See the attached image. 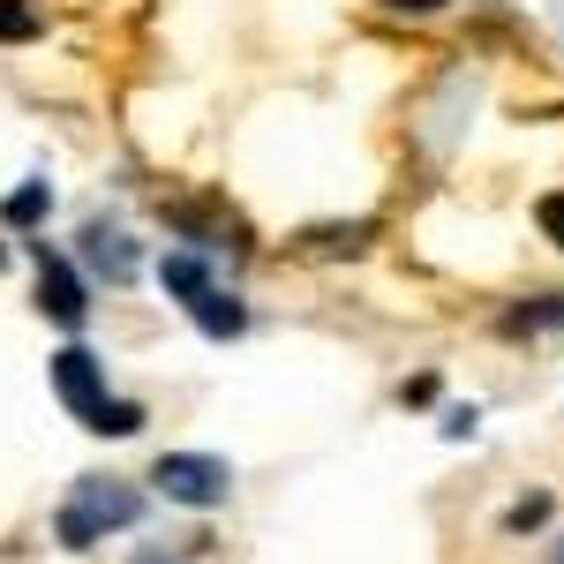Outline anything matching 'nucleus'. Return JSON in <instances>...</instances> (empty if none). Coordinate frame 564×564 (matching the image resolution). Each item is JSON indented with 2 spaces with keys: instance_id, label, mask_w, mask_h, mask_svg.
<instances>
[{
  "instance_id": "1",
  "label": "nucleus",
  "mask_w": 564,
  "mask_h": 564,
  "mask_svg": "<svg viewBox=\"0 0 564 564\" xmlns=\"http://www.w3.org/2000/svg\"><path fill=\"white\" fill-rule=\"evenodd\" d=\"M135 520H143V489H129V481H113V475H84L68 489L53 534H61V550H90V542H106V534H121Z\"/></svg>"
},
{
  "instance_id": "2",
  "label": "nucleus",
  "mask_w": 564,
  "mask_h": 564,
  "mask_svg": "<svg viewBox=\"0 0 564 564\" xmlns=\"http://www.w3.org/2000/svg\"><path fill=\"white\" fill-rule=\"evenodd\" d=\"M151 481H159L166 505H188V512H218L234 497V467L218 452H159Z\"/></svg>"
},
{
  "instance_id": "3",
  "label": "nucleus",
  "mask_w": 564,
  "mask_h": 564,
  "mask_svg": "<svg viewBox=\"0 0 564 564\" xmlns=\"http://www.w3.org/2000/svg\"><path fill=\"white\" fill-rule=\"evenodd\" d=\"M45 377H53V391H61V406H68V414H76L84 430L98 422V406L113 399V391H106V361H98L90 347H61L53 361H45Z\"/></svg>"
},
{
  "instance_id": "4",
  "label": "nucleus",
  "mask_w": 564,
  "mask_h": 564,
  "mask_svg": "<svg viewBox=\"0 0 564 564\" xmlns=\"http://www.w3.org/2000/svg\"><path fill=\"white\" fill-rule=\"evenodd\" d=\"M31 257H39V308L61 324V332H84V316H90V279H84L68 257H61V249H45V241L31 249Z\"/></svg>"
},
{
  "instance_id": "5",
  "label": "nucleus",
  "mask_w": 564,
  "mask_h": 564,
  "mask_svg": "<svg viewBox=\"0 0 564 564\" xmlns=\"http://www.w3.org/2000/svg\"><path fill=\"white\" fill-rule=\"evenodd\" d=\"M84 263L106 279V286H129V279H135V241L121 234V226L90 218V226H84Z\"/></svg>"
},
{
  "instance_id": "6",
  "label": "nucleus",
  "mask_w": 564,
  "mask_h": 564,
  "mask_svg": "<svg viewBox=\"0 0 564 564\" xmlns=\"http://www.w3.org/2000/svg\"><path fill=\"white\" fill-rule=\"evenodd\" d=\"M159 286H166L181 308H196V302H204V294L218 286V279H212V263H204V257H188V249H166V257H159Z\"/></svg>"
},
{
  "instance_id": "7",
  "label": "nucleus",
  "mask_w": 564,
  "mask_h": 564,
  "mask_svg": "<svg viewBox=\"0 0 564 564\" xmlns=\"http://www.w3.org/2000/svg\"><path fill=\"white\" fill-rule=\"evenodd\" d=\"M188 316H196L204 339H241V332H249V308H241V294H226V286H212Z\"/></svg>"
},
{
  "instance_id": "8",
  "label": "nucleus",
  "mask_w": 564,
  "mask_h": 564,
  "mask_svg": "<svg viewBox=\"0 0 564 564\" xmlns=\"http://www.w3.org/2000/svg\"><path fill=\"white\" fill-rule=\"evenodd\" d=\"M45 212H53V188H45V181H23V188L0 204V226H39Z\"/></svg>"
},
{
  "instance_id": "9",
  "label": "nucleus",
  "mask_w": 564,
  "mask_h": 564,
  "mask_svg": "<svg viewBox=\"0 0 564 564\" xmlns=\"http://www.w3.org/2000/svg\"><path fill=\"white\" fill-rule=\"evenodd\" d=\"M135 430H143V406L135 399H106L98 422H90V436H135Z\"/></svg>"
},
{
  "instance_id": "10",
  "label": "nucleus",
  "mask_w": 564,
  "mask_h": 564,
  "mask_svg": "<svg viewBox=\"0 0 564 564\" xmlns=\"http://www.w3.org/2000/svg\"><path fill=\"white\" fill-rule=\"evenodd\" d=\"M39 39V8L31 0H0V45H31Z\"/></svg>"
},
{
  "instance_id": "11",
  "label": "nucleus",
  "mask_w": 564,
  "mask_h": 564,
  "mask_svg": "<svg viewBox=\"0 0 564 564\" xmlns=\"http://www.w3.org/2000/svg\"><path fill=\"white\" fill-rule=\"evenodd\" d=\"M542 226L557 234V249H564V196H542Z\"/></svg>"
},
{
  "instance_id": "12",
  "label": "nucleus",
  "mask_w": 564,
  "mask_h": 564,
  "mask_svg": "<svg viewBox=\"0 0 564 564\" xmlns=\"http://www.w3.org/2000/svg\"><path fill=\"white\" fill-rule=\"evenodd\" d=\"M399 15H430V8H444V0H391Z\"/></svg>"
},
{
  "instance_id": "13",
  "label": "nucleus",
  "mask_w": 564,
  "mask_h": 564,
  "mask_svg": "<svg viewBox=\"0 0 564 564\" xmlns=\"http://www.w3.org/2000/svg\"><path fill=\"white\" fill-rule=\"evenodd\" d=\"M135 564H174V557H166V550H143V557H135Z\"/></svg>"
},
{
  "instance_id": "14",
  "label": "nucleus",
  "mask_w": 564,
  "mask_h": 564,
  "mask_svg": "<svg viewBox=\"0 0 564 564\" xmlns=\"http://www.w3.org/2000/svg\"><path fill=\"white\" fill-rule=\"evenodd\" d=\"M550 564H564V542H557V557H550Z\"/></svg>"
}]
</instances>
